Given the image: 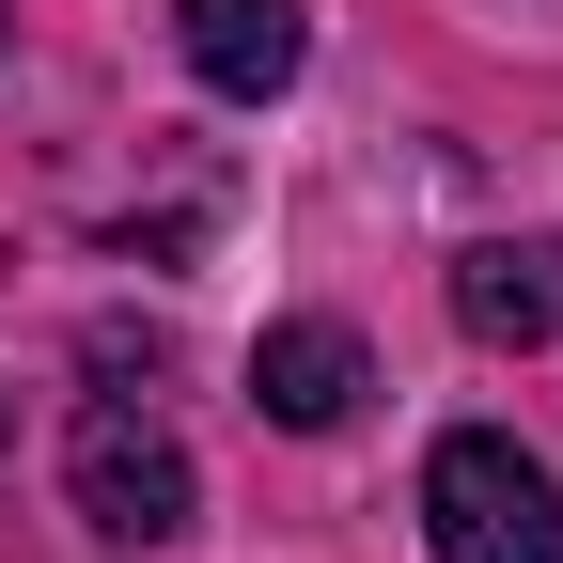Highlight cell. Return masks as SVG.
Instances as JSON below:
<instances>
[{"label":"cell","instance_id":"6da1fadb","mask_svg":"<svg viewBox=\"0 0 563 563\" xmlns=\"http://www.w3.org/2000/svg\"><path fill=\"white\" fill-rule=\"evenodd\" d=\"M422 548L439 563H563V470L517 422H454L422 454Z\"/></svg>","mask_w":563,"mask_h":563},{"label":"cell","instance_id":"7a4b0ae2","mask_svg":"<svg viewBox=\"0 0 563 563\" xmlns=\"http://www.w3.org/2000/svg\"><path fill=\"white\" fill-rule=\"evenodd\" d=\"M63 501H79V532H110V548H173L203 485H188V454H173L141 407H79V439H63Z\"/></svg>","mask_w":563,"mask_h":563},{"label":"cell","instance_id":"3957f363","mask_svg":"<svg viewBox=\"0 0 563 563\" xmlns=\"http://www.w3.org/2000/svg\"><path fill=\"white\" fill-rule=\"evenodd\" d=\"M361 391H376V361H361V329H329V313H282L251 344V407L282 422V439H329Z\"/></svg>","mask_w":563,"mask_h":563},{"label":"cell","instance_id":"277c9868","mask_svg":"<svg viewBox=\"0 0 563 563\" xmlns=\"http://www.w3.org/2000/svg\"><path fill=\"white\" fill-rule=\"evenodd\" d=\"M454 329L470 344H548L563 329V235H485L454 266Z\"/></svg>","mask_w":563,"mask_h":563},{"label":"cell","instance_id":"5b68a950","mask_svg":"<svg viewBox=\"0 0 563 563\" xmlns=\"http://www.w3.org/2000/svg\"><path fill=\"white\" fill-rule=\"evenodd\" d=\"M173 16H188L203 95H282L298 79V0H173Z\"/></svg>","mask_w":563,"mask_h":563}]
</instances>
